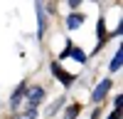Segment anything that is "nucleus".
<instances>
[{"label": "nucleus", "instance_id": "obj_8", "mask_svg": "<svg viewBox=\"0 0 123 119\" xmlns=\"http://www.w3.org/2000/svg\"><path fill=\"white\" fill-rule=\"evenodd\" d=\"M76 114H79V104H71L67 109V119H76Z\"/></svg>", "mask_w": 123, "mask_h": 119}, {"label": "nucleus", "instance_id": "obj_9", "mask_svg": "<svg viewBox=\"0 0 123 119\" xmlns=\"http://www.w3.org/2000/svg\"><path fill=\"white\" fill-rule=\"evenodd\" d=\"M71 57H74L76 62H84V52H81V50H76V47H71Z\"/></svg>", "mask_w": 123, "mask_h": 119}, {"label": "nucleus", "instance_id": "obj_4", "mask_svg": "<svg viewBox=\"0 0 123 119\" xmlns=\"http://www.w3.org/2000/svg\"><path fill=\"white\" fill-rule=\"evenodd\" d=\"M52 72L62 79V82H64V84H71V82H74V74H69V72H64V69H62L59 65H52Z\"/></svg>", "mask_w": 123, "mask_h": 119}, {"label": "nucleus", "instance_id": "obj_10", "mask_svg": "<svg viewBox=\"0 0 123 119\" xmlns=\"http://www.w3.org/2000/svg\"><path fill=\"white\" fill-rule=\"evenodd\" d=\"M108 119H121V109H113V112H111V117Z\"/></svg>", "mask_w": 123, "mask_h": 119}, {"label": "nucleus", "instance_id": "obj_6", "mask_svg": "<svg viewBox=\"0 0 123 119\" xmlns=\"http://www.w3.org/2000/svg\"><path fill=\"white\" fill-rule=\"evenodd\" d=\"M35 109H25V112H20V114H12L10 119H35Z\"/></svg>", "mask_w": 123, "mask_h": 119}, {"label": "nucleus", "instance_id": "obj_7", "mask_svg": "<svg viewBox=\"0 0 123 119\" xmlns=\"http://www.w3.org/2000/svg\"><path fill=\"white\" fill-rule=\"evenodd\" d=\"M121 69V50L113 55V60H111V72H118Z\"/></svg>", "mask_w": 123, "mask_h": 119}, {"label": "nucleus", "instance_id": "obj_2", "mask_svg": "<svg viewBox=\"0 0 123 119\" xmlns=\"http://www.w3.org/2000/svg\"><path fill=\"white\" fill-rule=\"evenodd\" d=\"M111 89V79H104V82H98V87L94 89V102H101Z\"/></svg>", "mask_w": 123, "mask_h": 119}, {"label": "nucleus", "instance_id": "obj_3", "mask_svg": "<svg viewBox=\"0 0 123 119\" xmlns=\"http://www.w3.org/2000/svg\"><path fill=\"white\" fill-rule=\"evenodd\" d=\"M25 92H27V84H20V87L15 89L12 99H10V107H20V104H22V99H25Z\"/></svg>", "mask_w": 123, "mask_h": 119}, {"label": "nucleus", "instance_id": "obj_5", "mask_svg": "<svg viewBox=\"0 0 123 119\" xmlns=\"http://www.w3.org/2000/svg\"><path fill=\"white\" fill-rule=\"evenodd\" d=\"M81 22H84V17H81L79 13H74V15H69V17H67V27H71V30H76Z\"/></svg>", "mask_w": 123, "mask_h": 119}, {"label": "nucleus", "instance_id": "obj_1", "mask_svg": "<svg viewBox=\"0 0 123 119\" xmlns=\"http://www.w3.org/2000/svg\"><path fill=\"white\" fill-rule=\"evenodd\" d=\"M25 94H27V107L30 109H37V104L42 102V97H44V89L42 87H30Z\"/></svg>", "mask_w": 123, "mask_h": 119}]
</instances>
